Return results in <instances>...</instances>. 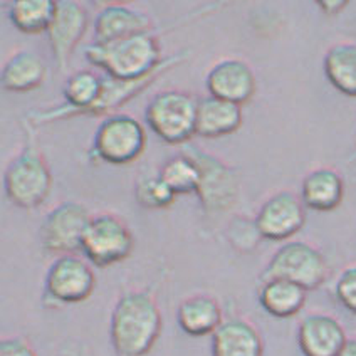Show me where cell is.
<instances>
[{
	"mask_svg": "<svg viewBox=\"0 0 356 356\" xmlns=\"http://www.w3.org/2000/svg\"><path fill=\"white\" fill-rule=\"evenodd\" d=\"M159 302L149 291H129L115 305L109 337L118 356H145L161 333Z\"/></svg>",
	"mask_w": 356,
	"mask_h": 356,
	"instance_id": "1",
	"label": "cell"
},
{
	"mask_svg": "<svg viewBox=\"0 0 356 356\" xmlns=\"http://www.w3.org/2000/svg\"><path fill=\"white\" fill-rule=\"evenodd\" d=\"M84 54L89 63L103 70L104 74L123 81L148 78L168 63V58L163 59L161 56L160 42L153 32H143L108 44L91 42L84 49Z\"/></svg>",
	"mask_w": 356,
	"mask_h": 356,
	"instance_id": "2",
	"label": "cell"
},
{
	"mask_svg": "<svg viewBox=\"0 0 356 356\" xmlns=\"http://www.w3.org/2000/svg\"><path fill=\"white\" fill-rule=\"evenodd\" d=\"M51 187V170L31 129H27L26 147L10 161L3 175L6 195L15 207L35 209L49 195Z\"/></svg>",
	"mask_w": 356,
	"mask_h": 356,
	"instance_id": "3",
	"label": "cell"
},
{
	"mask_svg": "<svg viewBox=\"0 0 356 356\" xmlns=\"http://www.w3.org/2000/svg\"><path fill=\"white\" fill-rule=\"evenodd\" d=\"M197 108L198 99L190 92L167 89L149 99L145 120L160 140L181 145L197 135Z\"/></svg>",
	"mask_w": 356,
	"mask_h": 356,
	"instance_id": "4",
	"label": "cell"
},
{
	"mask_svg": "<svg viewBox=\"0 0 356 356\" xmlns=\"http://www.w3.org/2000/svg\"><path fill=\"white\" fill-rule=\"evenodd\" d=\"M326 257L321 250L302 241H293L281 245L261 274V281L286 279L296 282L306 291L318 289L327 279Z\"/></svg>",
	"mask_w": 356,
	"mask_h": 356,
	"instance_id": "5",
	"label": "cell"
},
{
	"mask_svg": "<svg viewBox=\"0 0 356 356\" xmlns=\"http://www.w3.org/2000/svg\"><path fill=\"white\" fill-rule=\"evenodd\" d=\"M147 147V131L131 115L108 116L99 124L92 140V155L111 165H128L143 153Z\"/></svg>",
	"mask_w": 356,
	"mask_h": 356,
	"instance_id": "6",
	"label": "cell"
},
{
	"mask_svg": "<svg viewBox=\"0 0 356 356\" xmlns=\"http://www.w3.org/2000/svg\"><path fill=\"white\" fill-rule=\"evenodd\" d=\"M135 248V237L127 222L115 213L92 216L83 241V254L96 267L124 261Z\"/></svg>",
	"mask_w": 356,
	"mask_h": 356,
	"instance_id": "7",
	"label": "cell"
},
{
	"mask_svg": "<svg viewBox=\"0 0 356 356\" xmlns=\"http://www.w3.org/2000/svg\"><path fill=\"white\" fill-rule=\"evenodd\" d=\"M44 284V305L60 307L86 301L96 287V276L83 259L60 256L51 264Z\"/></svg>",
	"mask_w": 356,
	"mask_h": 356,
	"instance_id": "8",
	"label": "cell"
},
{
	"mask_svg": "<svg viewBox=\"0 0 356 356\" xmlns=\"http://www.w3.org/2000/svg\"><path fill=\"white\" fill-rule=\"evenodd\" d=\"M197 161L202 172L200 187L197 195L202 202V209L209 217L218 216L234 205L238 195V180L236 172L224 161L209 155L204 149L187 145L181 149Z\"/></svg>",
	"mask_w": 356,
	"mask_h": 356,
	"instance_id": "9",
	"label": "cell"
},
{
	"mask_svg": "<svg viewBox=\"0 0 356 356\" xmlns=\"http://www.w3.org/2000/svg\"><path fill=\"white\" fill-rule=\"evenodd\" d=\"M88 209L78 202H63L54 207L40 225V244L47 252L72 256L83 250L84 234L91 222Z\"/></svg>",
	"mask_w": 356,
	"mask_h": 356,
	"instance_id": "10",
	"label": "cell"
},
{
	"mask_svg": "<svg viewBox=\"0 0 356 356\" xmlns=\"http://www.w3.org/2000/svg\"><path fill=\"white\" fill-rule=\"evenodd\" d=\"M254 220L264 238L286 241L298 234L305 225L306 205L296 193L282 190L267 198Z\"/></svg>",
	"mask_w": 356,
	"mask_h": 356,
	"instance_id": "11",
	"label": "cell"
},
{
	"mask_svg": "<svg viewBox=\"0 0 356 356\" xmlns=\"http://www.w3.org/2000/svg\"><path fill=\"white\" fill-rule=\"evenodd\" d=\"M88 10L78 2H58L56 15L47 31L51 51L59 71L70 66L72 52L88 29Z\"/></svg>",
	"mask_w": 356,
	"mask_h": 356,
	"instance_id": "12",
	"label": "cell"
},
{
	"mask_svg": "<svg viewBox=\"0 0 356 356\" xmlns=\"http://www.w3.org/2000/svg\"><path fill=\"white\" fill-rule=\"evenodd\" d=\"M256 88L257 79L252 67L241 59L220 60L207 74L210 96L241 104V106L252 98Z\"/></svg>",
	"mask_w": 356,
	"mask_h": 356,
	"instance_id": "13",
	"label": "cell"
},
{
	"mask_svg": "<svg viewBox=\"0 0 356 356\" xmlns=\"http://www.w3.org/2000/svg\"><path fill=\"white\" fill-rule=\"evenodd\" d=\"M346 339L345 327L331 314L311 313L298 326V345L305 356H338Z\"/></svg>",
	"mask_w": 356,
	"mask_h": 356,
	"instance_id": "14",
	"label": "cell"
},
{
	"mask_svg": "<svg viewBox=\"0 0 356 356\" xmlns=\"http://www.w3.org/2000/svg\"><path fill=\"white\" fill-rule=\"evenodd\" d=\"M153 20L145 12L129 6L113 3L104 7L95 20V42L108 44L131 35L153 32Z\"/></svg>",
	"mask_w": 356,
	"mask_h": 356,
	"instance_id": "15",
	"label": "cell"
},
{
	"mask_svg": "<svg viewBox=\"0 0 356 356\" xmlns=\"http://www.w3.org/2000/svg\"><path fill=\"white\" fill-rule=\"evenodd\" d=\"M213 356H262L264 343L252 323L244 318H230L212 334Z\"/></svg>",
	"mask_w": 356,
	"mask_h": 356,
	"instance_id": "16",
	"label": "cell"
},
{
	"mask_svg": "<svg viewBox=\"0 0 356 356\" xmlns=\"http://www.w3.org/2000/svg\"><path fill=\"white\" fill-rule=\"evenodd\" d=\"M244 113L241 104L207 96L198 99L197 135L204 138H220L241 128Z\"/></svg>",
	"mask_w": 356,
	"mask_h": 356,
	"instance_id": "17",
	"label": "cell"
},
{
	"mask_svg": "<svg viewBox=\"0 0 356 356\" xmlns=\"http://www.w3.org/2000/svg\"><path fill=\"white\" fill-rule=\"evenodd\" d=\"M345 197V181L334 168H316L302 180L301 200L307 209L330 212L339 207Z\"/></svg>",
	"mask_w": 356,
	"mask_h": 356,
	"instance_id": "18",
	"label": "cell"
},
{
	"mask_svg": "<svg viewBox=\"0 0 356 356\" xmlns=\"http://www.w3.org/2000/svg\"><path fill=\"white\" fill-rule=\"evenodd\" d=\"M177 321L185 333L198 338L216 333L224 323V318L216 298L209 294H195L180 302Z\"/></svg>",
	"mask_w": 356,
	"mask_h": 356,
	"instance_id": "19",
	"label": "cell"
},
{
	"mask_svg": "<svg viewBox=\"0 0 356 356\" xmlns=\"http://www.w3.org/2000/svg\"><path fill=\"white\" fill-rule=\"evenodd\" d=\"M307 291L286 279H270L259 289V302L274 318H293L306 305Z\"/></svg>",
	"mask_w": 356,
	"mask_h": 356,
	"instance_id": "20",
	"label": "cell"
},
{
	"mask_svg": "<svg viewBox=\"0 0 356 356\" xmlns=\"http://www.w3.org/2000/svg\"><path fill=\"white\" fill-rule=\"evenodd\" d=\"M46 64L32 51H19L2 67V88L10 92H26L39 88L46 79Z\"/></svg>",
	"mask_w": 356,
	"mask_h": 356,
	"instance_id": "21",
	"label": "cell"
},
{
	"mask_svg": "<svg viewBox=\"0 0 356 356\" xmlns=\"http://www.w3.org/2000/svg\"><path fill=\"white\" fill-rule=\"evenodd\" d=\"M323 66L331 86L356 98V44L339 42L331 46L326 51Z\"/></svg>",
	"mask_w": 356,
	"mask_h": 356,
	"instance_id": "22",
	"label": "cell"
},
{
	"mask_svg": "<svg viewBox=\"0 0 356 356\" xmlns=\"http://www.w3.org/2000/svg\"><path fill=\"white\" fill-rule=\"evenodd\" d=\"M58 2L51 0H17L9 7V19L24 34H40L49 31Z\"/></svg>",
	"mask_w": 356,
	"mask_h": 356,
	"instance_id": "23",
	"label": "cell"
},
{
	"mask_svg": "<svg viewBox=\"0 0 356 356\" xmlns=\"http://www.w3.org/2000/svg\"><path fill=\"white\" fill-rule=\"evenodd\" d=\"M160 177L168 184V187L180 195V193H197L200 187L202 172L200 167L192 156L180 152L161 165Z\"/></svg>",
	"mask_w": 356,
	"mask_h": 356,
	"instance_id": "24",
	"label": "cell"
},
{
	"mask_svg": "<svg viewBox=\"0 0 356 356\" xmlns=\"http://www.w3.org/2000/svg\"><path fill=\"white\" fill-rule=\"evenodd\" d=\"M136 202L145 209H165L173 204L177 193L159 175H141L135 185Z\"/></svg>",
	"mask_w": 356,
	"mask_h": 356,
	"instance_id": "25",
	"label": "cell"
},
{
	"mask_svg": "<svg viewBox=\"0 0 356 356\" xmlns=\"http://www.w3.org/2000/svg\"><path fill=\"white\" fill-rule=\"evenodd\" d=\"M261 232H259L256 220L249 222L245 218H237V220L232 222L230 225V241L236 245L238 250H248L256 249L259 245V241H261Z\"/></svg>",
	"mask_w": 356,
	"mask_h": 356,
	"instance_id": "26",
	"label": "cell"
},
{
	"mask_svg": "<svg viewBox=\"0 0 356 356\" xmlns=\"http://www.w3.org/2000/svg\"><path fill=\"white\" fill-rule=\"evenodd\" d=\"M334 296L345 309L356 314V264L346 267L334 284Z\"/></svg>",
	"mask_w": 356,
	"mask_h": 356,
	"instance_id": "27",
	"label": "cell"
},
{
	"mask_svg": "<svg viewBox=\"0 0 356 356\" xmlns=\"http://www.w3.org/2000/svg\"><path fill=\"white\" fill-rule=\"evenodd\" d=\"M0 356H38L29 341L20 337L2 339L0 343Z\"/></svg>",
	"mask_w": 356,
	"mask_h": 356,
	"instance_id": "28",
	"label": "cell"
},
{
	"mask_svg": "<svg viewBox=\"0 0 356 356\" xmlns=\"http://www.w3.org/2000/svg\"><path fill=\"white\" fill-rule=\"evenodd\" d=\"M318 7L325 12L326 15H338L339 12L348 7L346 0H319Z\"/></svg>",
	"mask_w": 356,
	"mask_h": 356,
	"instance_id": "29",
	"label": "cell"
},
{
	"mask_svg": "<svg viewBox=\"0 0 356 356\" xmlns=\"http://www.w3.org/2000/svg\"><path fill=\"white\" fill-rule=\"evenodd\" d=\"M338 356H356V337L346 339L345 346L341 348Z\"/></svg>",
	"mask_w": 356,
	"mask_h": 356,
	"instance_id": "30",
	"label": "cell"
}]
</instances>
